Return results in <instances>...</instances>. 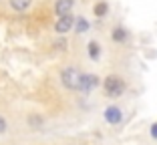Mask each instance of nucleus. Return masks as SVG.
<instances>
[{"label": "nucleus", "instance_id": "nucleus-3", "mask_svg": "<svg viewBox=\"0 0 157 145\" xmlns=\"http://www.w3.org/2000/svg\"><path fill=\"white\" fill-rule=\"evenodd\" d=\"M99 77L93 75V73H83V77H81V85H78V91L81 93H91L93 89H97L99 87Z\"/></svg>", "mask_w": 157, "mask_h": 145}, {"label": "nucleus", "instance_id": "nucleus-11", "mask_svg": "<svg viewBox=\"0 0 157 145\" xmlns=\"http://www.w3.org/2000/svg\"><path fill=\"white\" fill-rule=\"evenodd\" d=\"M75 28H77L78 34H85L89 30V20L85 18V16H78V18L75 20Z\"/></svg>", "mask_w": 157, "mask_h": 145}, {"label": "nucleus", "instance_id": "nucleus-6", "mask_svg": "<svg viewBox=\"0 0 157 145\" xmlns=\"http://www.w3.org/2000/svg\"><path fill=\"white\" fill-rule=\"evenodd\" d=\"M73 6H75V0H56L55 2V14L59 18H63V16L71 14Z\"/></svg>", "mask_w": 157, "mask_h": 145}, {"label": "nucleus", "instance_id": "nucleus-14", "mask_svg": "<svg viewBox=\"0 0 157 145\" xmlns=\"http://www.w3.org/2000/svg\"><path fill=\"white\" fill-rule=\"evenodd\" d=\"M6 131H8V123H6V119L0 115V135H4Z\"/></svg>", "mask_w": 157, "mask_h": 145}, {"label": "nucleus", "instance_id": "nucleus-12", "mask_svg": "<svg viewBox=\"0 0 157 145\" xmlns=\"http://www.w3.org/2000/svg\"><path fill=\"white\" fill-rule=\"evenodd\" d=\"M28 125L33 127V129H40L42 127V123H44V119L40 117V115H36V113H34V115H28Z\"/></svg>", "mask_w": 157, "mask_h": 145}, {"label": "nucleus", "instance_id": "nucleus-7", "mask_svg": "<svg viewBox=\"0 0 157 145\" xmlns=\"http://www.w3.org/2000/svg\"><path fill=\"white\" fill-rule=\"evenodd\" d=\"M8 6L14 12H26L33 6V0H8Z\"/></svg>", "mask_w": 157, "mask_h": 145}, {"label": "nucleus", "instance_id": "nucleus-13", "mask_svg": "<svg viewBox=\"0 0 157 145\" xmlns=\"http://www.w3.org/2000/svg\"><path fill=\"white\" fill-rule=\"evenodd\" d=\"M52 47H55V51H63V52H65L67 47H69V42H67L65 36H59L55 42H52Z\"/></svg>", "mask_w": 157, "mask_h": 145}, {"label": "nucleus", "instance_id": "nucleus-15", "mask_svg": "<svg viewBox=\"0 0 157 145\" xmlns=\"http://www.w3.org/2000/svg\"><path fill=\"white\" fill-rule=\"evenodd\" d=\"M151 137H153V139H157V123H153V125H151Z\"/></svg>", "mask_w": 157, "mask_h": 145}, {"label": "nucleus", "instance_id": "nucleus-5", "mask_svg": "<svg viewBox=\"0 0 157 145\" xmlns=\"http://www.w3.org/2000/svg\"><path fill=\"white\" fill-rule=\"evenodd\" d=\"M103 117H105V121L109 123V125H119V123L123 121V111H121L119 107H115V105H111V107L105 109Z\"/></svg>", "mask_w": 157, "mask_h": 145}, {"label": "nucleus", "instance_id": "nucleus-4", "mask_svg": "<svg viewBox=\"0 0 157 145\" xmlns=\"http://www.w3.org/2000/svg\"><path fill=\"white\" fill-rule=\"evenodd\" d=\"M75 20H77V18H75L73 14H67V16L59 18V20L55 22V32L59 34V36H65L71 28H75Z\"/></svg>", "mask_w": 157, "mask_h": 145}, {"label": "nucleus", "instance_id": "nucleus-8", "mask_svg": "<svg viewBox=\"0 0 157 145\" xmlns=\"http://www.w3.org/2000/svg\"><path fill=\"white\" fill-rule=\"evenodd\" d=\"M107 12H109V4H107L105 0H99L97 4L93 6V14H95L97 18H105Z\"/></svg>", "mask_w": 157, "mask_h": 145}, {"label": "nucleus", "instance_id": "nucleus-2", "mask_svg": "<svg viewBox=\"0 0 157 145\" xmlns=\"http://www.w3.org/2000/svg\"><path fill=\"white\" fill-rule=\"evenodd\" d=\"M103 87H105L107 97H111V99L121 97V95L125 93V89H127L125 81L121 79V77H117V75H109L105 81H103Z\"/></svg>", "mask_w": 157, "mask_h": 145}, {"label": "nucleus", "instance_id": "nucleus-9", "mask_svg": "<svg viewBox=\"0 0 157 145\" xmlns=\"http://www.w3.org/2000/svg\"><path fill=\"white\" fill-rule=\"evenodd\" d=\"M111 38H113L115 42H119V44H121V42H125V40H127V30H125L123 26H117V28H113Z\"/></svg>", "mask_w": 157, "mask_h": 145}, {"label": "nucleus", "instance_id": "nucleus-10", "mask_svg": "<svg viewBox=\"0 0 157 145\" xmlns=\"http://www.w3.org/2000/svg\"><path fill=\"white\" fill-rule=\"evenodd\" d=\"M87 48H89V56H91L93 61H97L99 56H101V44H99L97 40H91Z\"/></svg>", "mask_w": 157, "mask_h": 145}, {"label": "nucleus", "instance_id": "nucleus-1", "mask_svg": "<svg viewBox=\"0 0 157 145\" xmlns=\"http://www.w3.org/2000/svg\"><path fill=\"white\" fill-rule=\"evenodd\" d=\"M81 77H83V73H81L77 67H67V69L60 71V85L69 91H78Z\"/></svg>", "mask_w": 157, "mask_h": 145}]
</instances>
